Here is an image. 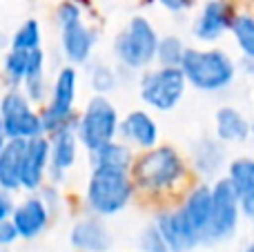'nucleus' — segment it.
Returning a JSON list of instances; mask_svg holds the SVG:
<instances>
[{"instance_id": "obj_1", "label": "nucleus", "mask_w": 254, "mask_h": 252, "mask_svg": "<svg viewBox=\"0 0 254 252\" xmlns=\"http://www.w3.org/2000/svg\"><path fill=\"white\" fill-rule=\"evenodd\" d=\"M185 80L201 92L214 94L225 89L234 80L237 67L232 58L221 49H192L185 47L183 58L179 63Z\"/></svg>"}, {"instance_id": "obj_2", "label": "nucleus", "mask_w": 254, "mask_h": 252, "mask_svg": "<svg viewBox=\"0 0 254 252\" xmlns=\"http://www.w3.org/2000/svg\"><path fill=\"white\" fill-rule=\"evenodd\" d=\"M134 194V181L127 170L94 168L87 181V205L96 217H112L127 208Z\"/></svg>"}, {"instance_id": "obj_3", "label": "nucleus", "mask_w": 254, "mask_h": 252, "mask_svg": "<svg viewBox=\"0 0 254 252\" xmlns=\"http://www.w3.org/2000/svg\"><path fill=\"white\" fill-rule=\"evenodd\" d=\"M185 174V161L174 147H149L134 165V181L145 190H167Z\"/></svg>"}, {"instance_id": "obj_4", "label": "nucleus", "mask_w": 254, "mask_h": 252, "mask_svg": "<svg viewBox=\"0 0 254 252\" xmlns=\"http://www.w3.org/2000/svg\"><path fill=\"white\" fill-rule=\"evenodd\" d=\"M158 34L154 25L143 16H134L119 34L114 43V54L125 69H143L156 61Z\"/></svg>"}, {"instance_id": "obj_5", "label": "nucleus", "mask_w": 254, "mask_h": 252, "mask_svg": "<svg viewBox=\"0 0 254 252\" xmlns=\"http://www.w3.org/2000/svg\"><path fill=\"white\" fill-rule=\"evenodd\" d=\"M76 89H78V71L71 65L63 67L54 78L52 87H49L47 105L38 112L40 123H43V134H52L56 129L78 121L74 114Z\"/></svg>"}, {"instance_id": "obj_6", "label": "nucleus", "mask_w": 254, "mask_h": 252, "mask_svg": "<svg viewBox=\"0 0 254 252\" xmlns=\"http://www.w3.org/2000/svg\"><path fill=\"white\" fill-rule=\"evenodd\" d=\"M0 121L7 138H29L43 134L40 114L20 87H7L0 94Z\"/></svg>"}, {"instance_id": "obj_7", "label": "nucleus", "mask_w": 254, "mask_h": 252, "mask_svg": "<svg viewBox=\"0 0 254 252\" xmlns=\"http://www.w3.org/2000/svg\"><path fill=\"white\" fill-rule=\"evenodd\" d=\"M119 114L116 107L107 101L105 96H94L87 103L83 116L76 121V136L78 143L85 145V150L92 152L96 147H101L103 143L112 141L119 132Z\"/></svg>"}, {"instance_id": "obj_8", "label": "nucleus", "mask_w": 254, "mask_h": 252, "mask_svg": "<svg viewBox=\"0 0 254 252\" xmlns=\"http://www.w3.org/2000/svg\"><path fill=\"white\" fill-rule=\"evenodd\" d=\"M210 188H212V210L201 244H219V241L230 239L239 226V219H241L237 194H234L228 179H219Z\"/></svg>"}, {"instance_id": "obj_9", "label": "nucleus", "mask_w": 254, "mask_h": 252, "mask_svg": "<svg viewBox=\"0 0 254 252\" xmlns=\"http://www.w3.org/2000/svg\"><path fill=\"white\" fill-rule=\"evenodd\" d=\"M185 76L179 67H158L140 78V98L156 112H170L185 94Z\"/></svg>"}, {"instance_id": "obj_10", "label": "nucleus", "mask_w": 254, "mask_h": 252, "mask_svg": "<svg viewBox=\"0 0 254 252\" xmlns=\"http://www.w3.org/2000/svg\"><path fill=\"white\" fill-rule=\"evenodd\" d=\"M78 156V136H76V123L65 125L49 134V170L47 181L61 186L67 172L74 168Z\"/></svg>"}, {"instance_id": "obj_11", "label": "nucleus", "mask_w": 254, "mask_h": 252, "mask_svg": "<svg viewBox=\"0 0 254 252\" xmlns=\"http://www.w3.org/2000/svg\"><path fill=\"white\" fill-rule=\"evenodd\" d=\"M49 170V138L47 134H40L27 141L25 156H22L20 170V190L38 192L47 181Z\"/></svg>"}, {"instance_id": "obj_12", "label": "nucleus", "mask_w": 254, "mask_h": 252, "mask_svg": "<svg viewBox=\"0 0 254 252\" xmlns=\"http://www.w3.org/2000/svg\"><path fill=\"white\" fill-rule=\"evenodd\" d=\"M11 223L18 232V239H36L45 232V228L49 226L52 212L47 210V205L43 203L38 194L29 192V196L13 205L11 210Z\"/></svg>"}, {"instance_id": "obj_13", "label": "nucleus", "mask_w": 254, "mask_h": 252, "mask_svg": "<svg viewBox=\"0 0 254 252\" xmlns=\"http://www.w3.org/2000/svg\"><path fill=\"white\" fill-rule=\"evenodd\" d=\"M156 230L161 232L163 241L167 244L170 252H190L194 246H198V235L194 232V228L190 226V221L183 217L181 210L176 212H163L154 221Z\"/></svg>"}, {"instance_id": "obj_14", "label": "nucleus", "mask_w": 254, "mask_h": 252, "mask_svg": "<svg viewBox=\"0 0 254 252\" xmlns=\"http://www.w3.org/2000/svg\"><path fill=\"white\" fill-rule=\"evenodd\" d=\"M45 74V52L43 49H9L2 56V78L9 87H20L27 76Z\"/></svg>"}, {"instance_id": "obj_15", "label": "nucleus", "mask_w": 254, "mask_h": 252, "mask_svg": "<svg viewBox=\"0 0 254 252\" xmlns=\"http://www.w3.org/2000/svg\"><path fill=\"white\" fill-rule=\"evenodd\" d=\"M232 25L230 7L221 0H207L194 22V36L201 43H214L219 40Z\"/></svg>"}, {"instance_id": "obj_16", "label": "nucleus", "mask_w": 254, "mask_h": 252, "mask_svg": "<svg viewBox=\"0 0 254 252\" xmlns=\"http://www.w3.org/2000/svg\"><path fill=\"white\" fill-rule=\"evenodd\" d=\"M228 181L237 194L241 214L254 221V159H234L228 168Z\"/></svg>"}, {"instance_id": "obj_17", "label": "nucleus", "mask_w": 254, "mask_h": 252, "mask_svg": "<svg viewBox=\"0 0 254 252\" xmlns=\"http://www.w3.org/2000/svg\"><path fill=\"white\" fill-rule=\"evenodd\" d=\"M69 241L80 252H107L112 248V235L98 217L80 219L71 228Z\"/></svg>"}, {"instance_id": "obj_18", "label": "nucleus", "mask_w": 254, "mask_h": 252, "mask_svg": "<svg viewBox=\"0 0 254 252\" xmlns=\"http://www.w3.org/2000/svg\"><path fill=\"white\" fill-rule=\"evenodd\" d=\"M94 45H96V34H94L83 20L61 29L63 54H65V58L69 63H74V65H85V63L89 61Z\"/></svg>"}, {"instance_id": "obj_19", "label": "nucleus", "mask_w": 254, "mask_h": 252, "mask_svg": "<svg viewBox=\"0 0 254 252\" xmlns=\"http://www.w3.org/2000/svg\"><path fill=\"white\" fill-rule=\"evenodd\" d=\"M25 138H7L0 147V188L7 192L20 190V170L25 156Z\"/></svg>"}, {"instance_id": "obj_20", "label": "nucleus", "mask_w": 254, "mask_h": 252, "mask_svg": "<svg viewBox=\"0 0 254 252\" xmlns=\"http://www.w3.org/2000/svg\"><path fill=\"white\" fill-rule=\"evenodd\" d=\"M119 132L123 134L127 141L136 147H143V150H149V147L156 145L158 141V125L147 112L143 110H134L125 116L123 123H119Z\"/></svg>"}, {"instance_id": "obj_21", "label": "nucleus", "mask_w": 254, "mask_h": 252, "mask_svg": "<svg viewBox=\"0 0 254 252\" xmlns=\"http://www.w3.org/2000/svg\"><path fill=\"white\" fill-rule=\"evenodd\" d=\"M210 210H212V188L201 183L198 188H194L190 192L188 201L183 203L181 212L183 217L190 221V226L194 228V232L198 235V241L203 239V232L207 228V221H210Z\"/></svg>"}, {"instance_id": "obj_22", "label": "nucleus", "mask_w": 254, "mask_h": 252, "mask_svg": "<svg viewBox=\"0 0 254 252\" xmlns=\"http://www.w3.org/2000/svg\"><path fill=\"white\" fill-rule=\"evenodd\" d=\"M214 121H216V138L221 143H239L250 136V123L234 107H221L216 112Z\"/></svg>"}, {"instance_id": "obj_23", "label": "nucleus", "mask_w": 254, "mask_h": 252, "mask_svg": "<svg viewBox=\"0 0 254 252\" xmlns=\"http://www.w3.org/2000/svg\"><path fill=\"white\" fill-rule=\"evenodd\" d=\"M192 159H194V168H196L198 172L205 174V177H214L221 170V165H223L225 150L219 138H216V141L214 138H203V141H198L196 147H194Z\"/></svg>"}, {"instance_id": "obj_24", "label": "nucleus", "mask_w": 254, "mask_h": 252, "mask_svg": "<svg viewBox=\"0 0 254 252\" xmlns=\"http://www.w3.org/2000/svg\"><path fill=\"white\" fill-rule=\"evenodd\" d=\"M92 154L94 168H119V170H129L131 165V150L125 143H116L114 138L103 143L101 147L89 152Z\"/></svg>"}, {"instance_id": "obj_25", "label": "nucleus", "mask_w": 254, "mask_h": 252, "mask_svg": "<svg viewBox=\"0 0 254 252\" xmlns=\"http://www.w3.org/2000/svg\"><path fill=\"white\" fill-rule=\"evenodd\" d=\"M43 43V29H40V22L36 18L25 20L11 36V43L9 49H20V52H31V49H38Z\"/></svg>"}, {"instance_id": "obj_26", "label": "nucleus", "mask_w": 254, "mask_h": 252, "mask_svg": "<svg viewBox=\"0 0 254 252\" xmlns=\"http://www.w3.org/2000/svg\"><path fill=\"white\" fill-rule=\"evenodd\" d=\"M237 40V47L243 52L246 58H254V16L241 13V16L232 18V25H230Z\"/></svg>"}, {"instance_id": "obj_27", "label": "nucleus", "mask_w": 254, "mask_h": 252, "mask_svg": "<svg viewBox=\"0 0 254 252\" xmlns=\"http://www.w3.org/2000/svg\"><path fill=\"white\" fill-rule=\"evenodd\" d=\"M183 52H185V45L176 36H165V38H158L156 61L161 63V67H179Z\"/></svg>"}, {"instance_id": "obj_28", "label": "nucleus", "mask_w": 254, "mask_h": 252, "mask_svg": "<svg viewBox=\"0 0 254 252\" xmlns=\"http://www.w3.org/2000/svg\"><path fill=\"white\" fill-rule=\"evenodd\" d=\"M22 94L29 98L34 105H40L45 98L49 96V85H47V76L45 74H34V76H27L20 85Z\"/></svg>"}, {"instance_id": "obj_29", "label": "nucleus", "mask_w": 254, "mask_h": 252, "mask_svg": "<svg viewBox=\"0 0 254 252\" xmlns=\"http://www.w3.org/2000/svg\"><path fill=\"white\" fill-rule=\"evenodd\" d=\"M89 80H92L94 92L101 94V96L110 94L112 89L116 87V74H114V71H112L107 65H103V63H98V65H94V67H92Z\"/></svg>"}, {"instance_id": "obj_30", "label": "nucleus", "mask_w": 254, "mask_h": 252, "mask_svg": "<svg viewBox=\"0 0 254 252\" xmlns=\"http://www.w3.org/2000/svg\"><path fill=\"white\" fill-rule=\"evenodd\" d=\"M83 20V9L78 7L76 2H71V0H65V2L58 4L56 9V22L58 27H69V25H76V22Z\"/></svg>"}, {"instance_id": "obj_31", "label": "nucleus", "mask_w": 254, "mask_h": 252, "mask_svg": "<svg viewBox=\"0 0 254 252\" xmlns=\"http://www.w3.org/2000/svg\"><path fill=\"white\" fill-rule=\"evenodd\" d=\"M140 248H143V252H170V248H167V244L163 241L161 232L156 230V226H147L143 230V235H140Z\"/></svg>"}, {"instance_id": "obj_32", "label": "nucleus", "mask_w": 254, "mask_h": 252, "mask_svg": "<svg viewBox=\"0 0 254 252\" xmlns=\"http://www.w3.org/2000/svg\"><path fill=\"white\" fill-rule=\"evenodd\" d=\"M16 241H18V232L13 228L11 219H2L0 221V248H9Z\"/></svg>"}, {"instance_id": "obj_33", "label": "nucleus", "mask_w": 254, "mask_h": 252, "mask_svg": "<svg viewBox=\"0 0 254 252\" xmlns=\"http://www.w3.org/2000/svg\"><path fill=\"white\" fill-rule=\"evenodd\" d=\"M13 205H16V201H13V194L0 188V221H2V219H9V217H11Z\"/></svg>"}, {"instance_id": "obj_34", "label": "nucleus", "mask_w": 254, "mask_h": 252, "mask_svg": "<svg viewBox=\"0 0 254 252\" xmlns=\"http://www.w3.org/2000/svg\"><path fill=\"white\" fill-rule=\"evenodd\" d=\"M158 2L165 9H170V11H181V9L190 7V0H158Z\"/></svg>"}, {"instance_id": "obj_35", "label": "nucleus", "mask_w": 254, "mask_h": 252, "mask_svg": "<svg viewBox=\"0 0 254 252\" xmlns=\"http://www.w3.org/2000/svg\"><path fill=\"white\" fill-rule=\"evenodd\" d=\"M4 141H7V136H4V129H2V121H0V147L4 145Z\"/></svg>"}, {"instance_id": "obj_36", "label": "nucleus", "mask_w": 254, "mask_h": 252, "mask_svg": "<svg viewBox=\"0 0 254 252\" xmlns=\"http://www.w3.org/2000/svg\"><path fill=\"white\" fill-rule=\"evenodd\" d=\"M243 252H254V241H252V244H250V246H248V248H246V250H243Z\"/></svg>"}, {"instance_id": "obj_37", "label": "nucleus", "mask_w": 254, "mask_h": 252, "mask_svg": "<svg viewBox=\"0 0 254 252\" xmlns=\"http://www.w3.org/2000/svg\"><path fill=\"white\" fill-rule=\"evenodd\" d=\"M250 132L254 134V121H252V125H250Z\"/></svg>"}, {"instance_id": "obj_38", "label": "nucleus", "mask_w": 254, "mask_h": 252, "mask_svg": "<svg viewBox=\"0 0 254 252\" xmlns=\"http://www.w3.org/2000/svg\"><path fill=\"white\" fill-rule=\"evenodd\" d=\"M0 252H9V250L7 248H0Z\"/></svg>"}]
</instances>
